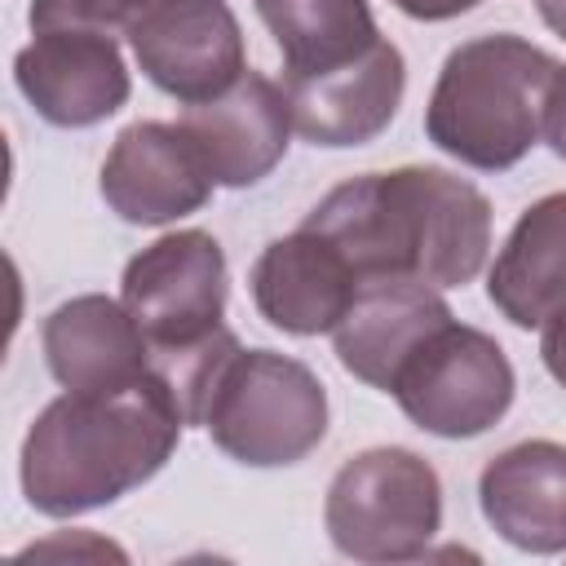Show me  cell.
Returning <instances> with one entry per match:
<instances>
[{
  "instance_id": "1",
  "label": "cell",
  "mask_w": 566,
  "mask_h": 566,
  "mask_svg": "<svg viewBox=\"0 0 566 566\" xmlns=\"http://www.w3.org/2000/svg\"><path fill=\"white\" fill-rule=\"evenodd\" d=\"M301 226L327 234L358 279L416 274L433 287H464L491 252V199L473 181L429 164L349 177Z\"/></svg>"
},
{
  "instance_id": "2",
  "label": "cell",
  "mask_w": 566,
  "mask_h": 566,
  "mask_svg": "<svg viewBox=\"0 0 566 566\" xmlns=\"http://www.w3.org/2000/svg\"><path fill=\"white\" fill-rule=\"evenodd\" d=\"M186 411L159 376L53 398L22 438V495L44 517H80L146 486L177 451Z\"/></svg>"
},
{
  "instance_id": "3",
  "label": "cell",
  "mask_w": 566,
  "mask_h": 566,
  "mask_svg": "<svg viewBox=\"0 0 566 566\" xmlns=\"http://www.w3.org/2000/svg\"><path fill=\"white\" fill-rule=\"evenodd\" d=\"M119 301L137 318L155 376L172 389L186 424H203L221 367L243 349L226 327V252L208 230H172L142 248L119 279Z\"/></svg>"
},
{
  "instance_id": "4",
  "label": "cell",
  "mask_w": 566,
  "mask_h": 566,
  "mask_svg": "<svg viewBox=\"0 0 566 566\" xmlns=\"http://www.w3.org/2000/svg\"><path fill=\"white\" fill-rule=\"evenodd\" d=\"M557 71V57L522 35L495 31L464 40L438 71L424 106V137L478 172H504L544 137Z\"/></svg>"
},
{
  "instance_id": "5",
  "label": "cell",
  "mask_w": 566,
  "mask_h": 566,
  "mask_svg": "<svg viewBox=\"0 0 566 566\" xmlns=\"http://www.w3.org/2000/svg\"><path fill=\"white\" fill-rule=\"evenodd\" d=\"M208 438L248 469H283L327 438L323 380L279 349H239L203 407Z\"/></svg>"
},
{
  "instance_id": "6",
  "label": "cell",
  "mask_w": 566,
  "mask_h": 566,
  "mask_svg": "<svg viewBox=\"0 0 566 566\" xmlns=\"http://www.w3.org/2000/svg\"><path fill=\"white\" fill-rule=\"evenodd\" d=\"M323 526L336 553L354 562L424 557L442 531V482L433 464L407 447L358 451L327 486Z\"/></svg>"
},
{
  "instance_id": "7",
  "label": "cell",
  "mask_w": 566,
  "mask_h": 566,
  "mask_svg": "<svg viewBox=\"0 0 566 566\" xmlns=\"http://www.w3.org/2000/svg\"><path fill=\"white\" fill-rule=\"evenodd\" d=\"M402 416L433 438H478L504 420L517 376L495 336L469 323H442L394 376Z\"/></svg>"
},
{
  "instance_id": "8",
  "label": "cell",
  "mask_w": 566,
  "mask_h": 566,
  "mask_svg": "<svg viewBox=\"0 0 566 566\" xmlns=\"http://www.w3.org/2000/svg\"><path fill=\"white\" fill-rule=\"evenodd\" d=\"M142 75L195 106L226 93L248 71L243 27L226 0H164L128 31Z\"/></svg>"
},
{
  "instance_id": "9",
  "label": "cell",
  "mask_w": 566,
  "mask_h": 566,
  "mask_svg": "<svg viewBox=\"0 0 566 566\" xmlns=\"http://www.w3.org/2000/svg\"><path fill=\"white\" fill-rule=\"evenodd\" d=\"M31 35L35 40L13 57V80L40 119L53 128H93L128 102L133 80L115 35L88 27H53Z\"/></svg>"
},
{
  "instance_id": "10",
  "label": "cell",
  "mask_w": 566,
  "mask_h": 566,
  "mask_svg": "<svg viewBox=\"0 0 566 566\" xmlns=\"http://www.w3.org/2000/svg\"><path fill=\"white\" fill-rule=\"evenodd\" d=\"M217 181L181 124H128L102 164V199L128 226H168L199 212Z\"/></svg>"
},
{
  "instance_id": "11",
  "label": "cell",
  "mask_w": 566,
  "mask_h": 566,
  "mask_svg": "<svg viewBox=\"0 0 566 566\" xmlns=\"http://www.w3.org/2000/svg\"><path fill=\"white\" fill-rule=\"evenodd\" d=\"M402 88H407V62L398 44L385 35L367 53L332 71L283 75L292 128L327 150L367 146L371 137H380L402 106Z\"/></svg>"
},
{
  "instance_id": "12",
  "label": "cell",
  "mask_w": 566,
  "mask_h": 566,
  "mask_svg": "<svg viewBox=\"0 0 566 566\" xmlns=\"http://www.w3.org/2000/svg\"><path fill=\"white\" fill-rule=\"evenodd\" d=\"M177 124L203 155L212 181L226 190H243L270 177L287 155V137L296 133L283 84L261 71H243L226 93L186 106Z\"/></svg>"
},
{
  "instance_id": "13",
  "label": "cell",
  "mask_w": 566,
  "mask_h": 566,
  "mask_svg": "<svg viewBox=\"0 0 566 566\" xmlns=\"http://www.w3.org/2000/svg\"><path fill=\"white\" fill-rule=\"evenodd\" d=\"M451 318L455 314L433 283L416 274H371L358 283L332 345L354 380L389 394L402 363Z\"/></svg>"
},
{
  "instance_id": "14",
  "label": "cell",
  "mask_w": 566,
  "mask_h": 566,
  "mask_svg": "<svg viewBox=\"0 0 566 566\" xmlns=\"http://www.w3.org/2000/svg\"><path fill=\"white\" fill-rule=\"evenodd\" d=\"M248 283L252 305L270 327L287 336H323L336 332L363 279L327 234L296 226L261 248Z\"/></svg>"
},
{
  "instance_id": "15",
  "label": "cell",
  "mask_w": 566,
  "mask_h": 566,
  "mask_svg": "<svg viewBox=\"0 0 566 566\" xmlns=\"http://www.w3.org/2000/svg\"><path fill=\"white\" fill-rule=\"evenodd\" d=\"M44 363L62 389L93 394V389H119L133 380L155 376L150 345L137 327V318L124 310V301L84 292L62 301L44 318Z\"/></svg>"
},
{
  "instance_id": "16",
  "label": "cell",
  "mask_w": 566,
  "mask_h": 566,
  "mask_svg": "<svg viewBox=\"0 0 566 566\" xmlns=\"http://www.w3.org/2000/svg\"><path fill=\"white\" fill-rule=\"evenodd\" d=\"M486 526L522 553H566V447L548 438L517 442L486 460L478 478Z\"/></svg>"
},
{
  "instance_id": "17",
  "label": "cell",
  "mask_w": 566,
  "mask_h": 566,
  "mask_svg": "<svg viewBox=\"0 0 566 566\" xmlns=\"http://www.w3.org/2000/svg\"><path fill=\"white\" fill-rule=\"evenodd\" d=\"M486 296L513 327H544L566 314V190L517 217L491 261Z\"/></svg>"
},
{
  "instance_id": "18",
  "label": "cell",
  "mask_w": 566,
  "mask_h": 566,
  "mask_svg": "<svg viewBox=\"0 0 566 566\" xmlns=\"http://www.w3.org/2000/svg\"><path fill=\"white\" fill-rule=\"evenodd\" d=\"M256 13L283 53V75L332 71L380 40L367 0H256Z\"/></svg>"
},
{
  "instance_id": "19",
  "label": "cell",
  "mask_w": 566,
  "mask_h": 566,
  "mask_svg": "<svg viewBox=\"0 0 566 566\" xmlns=\"http://www.w3.org/2000/svg\"><path fill=\"white\" fill-rule=\"evenodd\" d=\"M164 0H31V31H53V27H88L106 35H128L137 18H146Z\"/></svg>"
},
{
  "instance_id": "20",
  "label": "cell",
  "mask_w": 566,
  "mask_h": 566,
  "mask_svg": "<svg viewBox=\"0 0 566 566\" xmlns=\"http://www.w3.org/2000/svg\"><path fill=\"white\" fill-rule=\"evenodd\" d=\"M539 358H544L548 376L566 389V314H557L553 323L539 327Z\"/></svg>"
},
{
  "instance_id": "21",
  "label": "cell",
  "mask_w": 566,
  "mask_h": 566,
  "mask_svg": "<svg viewBox=\"0 0 566 566\" xmlns=\"http://www.w3.org/2000/svg\"><path fill=\"white\" fill-rule=\"evenodd\" d=\"M544 137H548L553 155H557V159H566V66L557 71L553 93H548V111H544Z\"/></svg>"
},
{
  "instance_id": "22",
  "label": "cell",
  "mask_w": 566,
  "mask_h": 566,
  "mask_svg": "<svg viewBox=\"0 0 566 566\" xmlns=\"http://www.w3.org/2000/svg\"><path fill=\"white\" fill-rule=\"evenodd\" d=\"M398 13L416 18V22H447V18H460L469 9H478L482 0H389Z\"/></svg>"
},
{
  "instance_id": "23",
  "label": "cell",
  "mask_w": 566,
  "mask_h": 566,
  "mask_svg": "<svg viewBox=\"0 0 566 566\" xmlns=\"http://www.w3.org/2000/svg\"><path fill=\"white\" fill-rule=\"evenodd\" d=\"M535 4H539L544 27H548V31H557V35L566 40V0H535Z\"/></svg>"
}]
</instances>
